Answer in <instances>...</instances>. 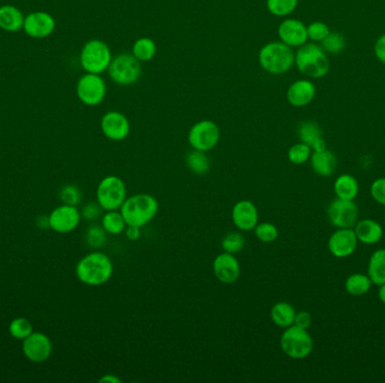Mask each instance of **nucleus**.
<instances>
[{
    "instance_id": "obj_21",
    "label": "nucleus",
    "mask_w": 385,
    "mask_h": 383,
    "mask_svg": "<svg viewBox=\"0 0 385 383\" xmlns=\"http://www.w3.org/2000/svg\"><path fill=\"white\" fill-rule=\"evenodd\" d=\"M354 232L358 242L366 245L377 244L383 237L382 226L374 219H361L354 226Z\"/></svg>"
},
{
    "instance_id": "obj_33",
    "label": "nucleus",
    "mask_w": 385,
    "mask_h": 383,
    "mask_svg": "<svg viewBox=\"0 0 385 383\" xmlns=\"http://www.w3.org/2000/svg\"><path fill=\"white\" fill-rule=\"evenodd\" d=\"M311 154H312V149L303 142H300L290 147V150L287 152V158L293 165H301L310 160Z\"/></svg>"
},
{
    "instance_id": "obj_47",
    "label": "nucleus",
    "mask_w": 385,
    "mask_h": 383,
    "mask_svg": "<svg viewBox=\"0 0 385 383\" xmlns=\"http://www.w3.org/2000/svg\"><path fill=\"white\" fill-rule=\"evenodd\" d=\"M379 299L381 300V303L385 305V283L382 285H379Z\"/></svg>"
},
{
    "instance_id": "obj_25",
    "label": "nucleus",
    "mask_w": 385,
    "mask_h": 383,
    "mask_svg": "<svg viewBox=\"0 0 385 383\" xmlns=\"http://www.w3.org/2000/svg\"><path fill=\"white\" fill-rule=\"evenodd\" d=\"M333 191L336 197L342 200H355L359 193V185L357 179L351 174L344 173L335 180Z\"/></svg>"
},
{
    "instance_id": "obj_11",
    "label": "nucleus",
    "mask_w": 385,
    "mask_h": 383,
    "mask_svg": "<svg viewBox=\"0 0 385 383\" xmlns=\"http://www.w3.org/2000/svg\"><path fill=\"white\" fill-rule=\"evenodd\" d=\"M328 218L337 228H354L358 222V207L354 200L336 198L328 207Z\"/></svg>"
},
{
    "instance_id": "obj_42",
    "label": "nucleus",
    "mask_w": 385,
    "mask_h": 383,
    "mask_svg": "<svg viewBox=\"0 0 385 383\" xmlns=\"http://www.w3.org/2000/svg\"><path fill=\"white\" fill-rule=\"evenodd\" d=\"M103 208L99 206V202H89L85 206L81 211V217L87 220H96L101 215Z\"/></svg>"
},
{
    "instance_id": "obj_7",
    "label": "nucleus",
    "mask_w": 385,
    "mask_h": 383,
    "mask_svg": "<svg viewBox=\"0 0 385 383\" xmlns=\"http://www.w3.org/2000/svg\"><path fill=\"white\" fill-rule=\"evenodd\" d=\"M126 198V186L119 177H105L97 186L96 199L103 211H119Z\"/></svg>"
},
{
    "instance_id": "obj_16",
    "label": "nucleus",
    "mask_w": 385,
    "mask_h": 383,
    "mask_svg": "<svg viewBox=\"0 0 385 383\" xmlns=\"http://www.w3.org/2000/svg\"><path fill=\"white\" fill-rule=\"evenodd\" d=\"M231 218L239 231L250 232L254 231L259 223V213L254 202L245 199L235 202L232 208Z\"/></svg>"
},
{
    "instance_id": "obj_2",
    "label": "nucleus",
    "mask_w": 385,
    "mask_h": 383,
    "mask_svg": "<svg viewBox=\"0 0 385 383\" xmlns=\"http://www.w3.org/2000/svg\"><path fill=\"white\" fill-rule=\"evenodd\" d=\"M119 211L128 226L142 228L157 216L159 204L154 196L148 193H136L126 198Z\"/></svg>"
},
{
    "instance_id": "obj_23",
    "label": "nucleus",
    "mask_w": 385,
    "mask_h": 383,
    "mask_svg": "<svg viewBox=\"0 0 385 383\" xmlns=\"http://www.w3.org/2000/svg\"><path fill=\"white\" fill-rule=\"evenodd\" d=\"M310 163L312 170L318 176L328 178V177L333 176V172L336 170V156L330 151H328L327 149L324 151L313 152L311 154Z\"/></svg>"
},
{
    "instance_id": "obj_18",
    "label": "nucleus",
    "mask_w": 385,
    "mask_h": 383,
    "mask_svg": "<svg viewBox=\"0 0 385 383\" xmlns=\"http://www.w3.org/2000/svg\"><path fill=\"white\" fill-rule=\"evenodd\" d=\"M24 31L33 38H45L55 32V20L45 12H34L24 20Z\"/></svg>"
},
{
    "instance_id": "obj_48",
    "label": "nucleus",
    "mask_w": 385,
    "mask_h": 383,
    "mask_svg": "<svg viewBox=\"0 0 385 383\" xmlns=\"http://www.w3.org/2000/svg\"><path fill=\"white\" fill-rule=\"evenodd\" d=\"M384 218H385V213H384Z\"/></svg>"
},
{
    "instance_id": "obj_22",
    "label": "nucleus",
    "mask_w": 385,
    "mask_h": 383,
    "mask_svg": "<svg viewBox=\"0 0 385 383\" xmlns=\"http://www.w3.org/2000/svg\"><path fill=\"white\" fill-rule=\"evenodd\" d=\"M301 142L309 145L313 152L326 150V142L322 137V130L316 121H307L301 123L298 130Z\"/></svg>"
},
{
    "instance_id": "obj_40",
    "label": "nucleus",
    "mask_w": 385,
    "mask_h": 383,
    "mask_svg": "<svg viewBox=\"0 0 385 383\" xmlns=\"http://www.w3.org/2000/svg\"><path fill=\"white\" fill-rule=\"evenodd\" d=\"M307 38H310L314 42H322L329 35L330 29L328 27L327 24L322 23V22H314L307 27Z\"/></svg>"
},
{
    "instance_id": "obj_43",
    "label": "nucleus",
    "mask_w": 385,
    "mask_h": 383,
    "mask_svg": "<svg viewBox=\"0 0 385 383\" xmlns=\"http://www.w3.org/2000/svg\"><path fill=\"white\" fill-rule=\"evenodd\" d=\"M312 324V316L307 311H298L296 315L294 320V325L298 326L300 329H307Z\"/></svg>"
},
{
    "instance_id": "obj_17",
    "label": "nucleus",
    "mask_w": 385,
    "mask_h": 383,
    "mask_svg": "<svg viewBox=\"0 0 385 383\" xmlns=\"http://www.w3.org/2000/svg\"><path fill=\"white\" fill-rule=\"evenodd\" d=\"M213 272L215 278L224 285L235 283L240 277V263L238 261L235 254H219L213 261Z\"/></svg>"
},
{
    "instance_id": "obj_20",
    "label": "nucleus",
    "mask_w": 385,
    "mask_h": 383,
    "mask_svg": "<svg viewBox=\"0 0 385 383\" xmlns=\"http://www.w3.org/2000/svg\"><path fill=\"white\" fill-rule=\"evenodd\" d=\"M316 97V86L309 80H296L289 87L286 93L289 104L294 107H304L312 103Z\"/></svg>"
},
{
    "instance_id": "obj_14",
    "label": "nucleus",
    "mask_w": 385,
    "mask_h": 383,
    "mask_svg": "<svg viewBox=\"0 0 385 383\" xmlns=\"http://www.w3.org/2000/svg\"><path fill=\"white\" fill-rule=\"evenodd\" d=\"M22 350L27 360L34 363H41L51 356L53 345L47 335L40 331H33L32 334L23 340Z\"/></svg>"
},
{
    "instance_id": "obj_10",
    "label": "nucleus",
    "mask_w": 385,
    "mask_h": 383,
    "mask_svg": "<svg viewBox=\"0 0 385 383\" xmlns=\"http://www.w3.org/2000/svg\"><path fill=\"white\" fill-rule=\"evenodd\" d=\"M75 93L82 104L90 107L99 106L105 100L108 87L101 75L86 73L77 82Z\"/></svg>"
},
{
    "instance_id": "obj_30",
    "label": "nucleus",
    "mask_w": 385,
    "mask_h": 383,
    "mask_svg": "<svg viewBox=\"0 0 385 383\" xmlns=\"http://www.w3.org/2000/svg\"><path fill=\"white\" fill-rule=\"evenodd\" d=\"M156 53V42L150 38H138L132 47V54L140 62H148V61L152 60Z\"/></svg>"
},
{
    "instance_id": "obj_28",
    "label": "nucleus",
    "mask_w": 385,
    "mask_h": 383,
    "mask_svg": "<svg viewBox=\"0 0 385 383\" xmlns=\"http://www.w3.org/2000/svg\"><path fill=\"white\" fill-rule=\"evenodd\" d=\"M372 285L373 283L368 274L354 273L346 280L344 289L351 296L361 297L371 290Z\"/></svg>"
},
{
    "instance_id": "obj_3",
    "label": "nucleus",
    "mask_w": 385,
    "mask_h": 383,
    "mask_svg": "<svg viewBox=\"0 0 385 383\" xmlns=\"http://www.w3.org/2000/svg\"><path fill=\"white\" fill-rule=\"evenodd\" d=\"M259 64L266 73L279 75L286 73L296 63V53L283 42H270L261 47L258 54Z\"/></svg>"
},
{
    "instance_id": "obj_8",
    "label": "nucleus",
    "mask_w": 385,
    "mask_h": 383,
    "mask_svg": "<svg viewBox=\"0 0 385 383\" xmlns=\"http://www.w3.org/2000/svg\"><path fill=\"white\" fill-rule=\"evenodd\" d=\"M108 75L113 82L119 86H131L141 77V62L129 53L116 55L110 62Z\"/></svg>"
},
{
    "instance_id": "obj_41",
    "label": "nucleus",
    "mask_w": 385,
    "mask_h": 383,
    "mask_svg": "<svg viewBox=\"0 0 385 383\" xmlns=\"http://www.w3.org/2000/svg\"><path fill=\"white\" fill-rule=\"evenodd\" d=\"M371 196L377 204L385 206V177L374 180L371 185Z\"/></svg>"
},
{
    "instance_id": "obj_31",
    "label": "nucleus",
    "mask_w": 385,
    "mask_h": 383,
    "mask_svg": "<svg viewBox=\"0 0 385 383\" xmlns=\"http://www.w3.org/2000/svg\"><path fill=\"white\" fill-rule=\"evenodd\" d=\"M186 165L195 174H205L206 172H209L211 167V162L209 156H206V152L197 150H193L187 154Z\"/></svg>"
},
{
    "instance_id": "obj_39",
    "label": "nucleus",
    "mask_w": 385,
    "mask_h": 383,
    "mask_svg": "<svg viewBox=\"0 0 385 383\" xmlns=\"http://www.w3.org/2000/svg\"><path fill=\"white\" fill-rule=\"evenodd\" d=\"M81 191L77 186H64L60 193V199L66 205L77 206L81 202Z\"/></svg>"
},
{
    "instance_id": "obj_6",
    "label": "nucleus",
    "mask_w": 385,
    "mask_h": 383,
    "mask_svg": "<svg viewBox=\"0 0 385 383\" xmlns=\"http://www.w3.org/2000/svg\"><path fill=\"white\" fill-rule=\"evenodd\" d=\"M112 60V51L103 40H88L81 49L80 64L87 73L101 75L108 71Z\"/></svg>"
},
{
    "instance_id": "obj_4",
    "label": "nucleus",
    "mask_w": 385,
    "mask_h": 383,
    "mask_svg": "<svg viewBox=\"0 0 385 383\" xmlns=\"http://www.w3.org/2000/svg\"><path fill=\"white\" fill-rule=\"evenodd\" d=\"M294 64L300 73L313 79L322 78L330 70V62L324 49L314 43L298 47Z\"/></svg>"
},
{
    "instance_id": "obj_15",
    "label": "nucleus",
    "mask_w": 385,
    "mask_h": 383,
    "mask_svg": "<svg viewBox=\"0 0 385 383\" xmlns=\"http://www.w3.org/2000/svg\"><path fill=\"white\" fill-rule=\"evenodd\" d=\"M358 239L354 228H338L328 241V250L338 259L351 257L356 251Z\"/></svg>"
},
{
    "instance_id": "obj_26",
    "label": "nucleus",
    "mask_w": 385,
    "mask_h": 383,
    "mask_svg": "<svg viewBox=\"0 0 385 383\" xmlns=\"http://www.w3.org/2000/svg\"><path fill=\"white\" fill-rule=\"evenodd\" d=\"M296 315V308L286 301L276 303L270 309V320L273 323L284 329L294 325Z\"/></svg>"
},
{
    "instance_id": "obj_32",
    "label": "nucleus",
    "mask_w": 385,
    "mask_h": 383,
    "mask_svg": "<svg viewBox=\"0 0 385 383\" xmlns=\"http://www.w3.org/2000/svg\"><path fill=\"white\" fill-rule=\"evenodd\" d=\"M298 0H266L268 12L277 17H285L292 14L298 7Z\"/></svg>"
},
{
    "instance_id": "obj_46",
    "label": "nucleus",
    "mask_w": 385,
    "mask_h": 383,
    "mask_svg": "<svg viewBox=\"0 0 385 383\" xmlns=\"http://www.w3.org/2000/svg\"><path fill=\"white\" fill-rule=\"evenodd\" d=\"M99 382L121 383L122 380L115 375H105L99 379Z\"/></svg>"
},
{
    "instance_id": "obj_37",
    "label": "nucleus",
    "mask_w": 385,
    "mask_h": 383,
    "mask_svg": "<svg viewBox=\"0 0 385 383\" xmlns=\"http://www.w3.org/2000/svg\"><path fill=\"white\" fill-rule=\"evenodd\" d=\"M256 237H257L261 243H273L275 242L278 239V228L276 225L272 224L270 222L258 223L255 230Z\"/></svg>"
},
{
    "instance_id": "obj_44",
    "label": "nucleus",
    "mask_w": 385,
    "mask_h": 383,
    "mask_svg": "<svg viewBox=\"0 0 385 383\" xmlns=\"http://www.w3.org/2000/svg\"><path fill=\"white\" fill-rule=\"evenodd\" d=\"M374 53L377 55V60L385 64V34L377 38V43L374 45Z\"/></svg>"
},
{
    "instance_id": "obj_34",
    "label": "nucleus",
    "mask_w": 385,
    "mask_h": 383,
    "mask_svg": "<svg viewBox=\"0 0 385 383\" xmlns=\"http://www.w3.org/2000/svg\"><path fill=\"white\" fill-rule=\"evenodd\" d=\"M9 334L15 340H24L33 333V326L29 320L24 317L15 318L10 322L8 327Z\"/></svg>"
},
{
    "instance_id": "obj_12",
    "label": "nucleus",
    "mask_w": 385,
    "mask_h": 383,
    "mask_svg": "<svg viewBox=\"0 0 385 383\" xmlns=\"http://www.w3.org/2000/svg\"><path fill=\"white\" fill-rule=\"evenodd\" d=\"M49 226L52 231L59 234H68L78 227L81 213L77 206L64 205L55 208L49 217Z\"/></svg>"
},
{
    "instance_id": "obj_35",
    "label": "nucleus",
    "mask_w": 385,
    "mask_h": 383,
    "mask_svg": "<svg viewBox=\"0 0 385 383\" xmlns=\"http://www.w3.org/2000/svg\"><path fill=\"white\" fill-rule=\"evenodd\" d=\"M245 244H246L245 237L239 232H231V233L226 234L221 242L223 252L230 254H237L242 251Z\"/></svg>"
},
{
    "instance_id": "obj_45",
    "label": "nucleus",
    "mask_w": 385,
    "mask_h": 383,
    "mask_svg": "<svg viewBox=\"0 0 385 383\" xmlns=\"http://www.w3.org/2000/svg\"><path fill=\"white\" fill-rule=\"evenodd\" d=\"M124 233L129 241H136L141 236V228L136 226H126Z\"/></svg>"
},
{
    "instance_id": "obj_27",
    "label": "nucleus",
    "mask_w": 385,
    "mask_h": 383,
    "mask_svg": "<svg viewBox=\"0 0 385 383\" xmlns=\"http://www.w3.org/2000/svg\"><path fill=\"white\" fill-rule=\"evenodd\" d=\"M368 276L375 285L385 283V248L373 252L368 265Z\"/></svg>"
},
{
    "instance_id": "obj_36",
    "label": "nucleus",
    "mask_w": 385,
    "mask_h": 383,
    "mask_svg": "<svg viewBox=\"0 0 385 383\" xmlns=\"http://www.w3.org/2000/svg\"><path fill=\"white\" fill-rule=\"evenodd\" d=\"M86 242L92 248H103L108 242V233L101 225H92L86 232Z\"/></svg>"
},
{
    "instance_id": "obj_5",
    "label": "nucleus",
    "mask_w": 385,
    "mask_h": 383,
    "mask_svg": "<svg viewBox=\"0 0 385 383\" xmlns=\"http://www.w3.org/2000/svg\"><path fill=\"white\" fill-rule=\"evenodd\" d=\"M281 349L284 354L293 360L307 359L313 351V340L307 329L292 325L285 329L281 336Z\"/></svg>"
},
{
    "instance_id": "obj_24",
    "label": "nucleus",
    "mask_w": 385,
    "mask_h": 383,
    "mask_svg": "<svg viewBox=\"0 0 385 383\" xmlns=\"http://www.w3.org/2000/svg\"><path fill=\"white\" fill-rule=\"evenodd\" d=\"M23 13L17 7L5 5L0 7V29L6 32H18L24 27Z\"/></svg>"
},
{
    "instance_id": "obj_9",
    "label": "nucleus",
    "mask_w": 385,
    "mask_h": 383,
    "mask_svg": "<svg viewBox=\"0 0 385 383\" xmlns=\"http://www.w3.org/2000/svg\"><path fill=\"white\" fill-rule=\"evenodd\" d=\"M220 127L210 119L197 121L189 132V143L193 150L209 152L220 142Z\"/></svg>"
},
{
    "instance_id": "obj_38",
    "label": "nucleus",
    "mask_w": 385,
    "mask_h": 383,
    "mask_svg": "<svg viewBox=\"0 0 385 383\" xmlns=\"http://www.w3.org/2000/svg\"><path fill=\"white\" fill-rule=\"evenodd\" d=\"M321 43V47L324 52L333 53V54L342 52L346 45L344 36L337 32L329 33V35L322 40Z\"/></svg>"
},
{
    "instance_id": "obj_29",
    "label": "nucleus",
    "mask_w": 385,
    "mask_h": 383,
    "mask_svg": "<svg viewBox=\"0 0 385 383\" xmlns=\"http://www.w3.org/2000/svg\"><path fill=\"white\" fill-rule=\"evenodd\" d=\"M101 226L104 228L106 233L110 235H121L124 233L125 228L128 226L125 222L124 217L119 211H110L101 217Z\"/></svg>"
},
{
    "instance_id": "obj_13",
    "label": "nucleus",
    "mask_w": 385,
    "mask_h": 383,
    "mask_svg": "<svg viewBox=\"0 0 385 383\" xmlns=\"http://www.w3.org/2000/svg\"><path fill=\"white\" fill-rule=\"evenodd\" d=\"M101 130L105 137L110 141H124L130 135V121L121 112L112 110L101 117Z\"/></svg>"
},
{
    "instance_id": "obj_19",
    "label": "nucleus",
    "mask_w": 385,
    "mask_h": 383,
    "mask_svg": "<svg viewBox=\"0 0 385 383\" xmlns=\"http://www.w3.org/2000/svg\"><path fill=\"white\" fill-rule=\"evenodd\" d=\"M277 34L281 42L291 47H300L307 43V27L301 20L294 18L283 20L278 27Z\"/></svg>"
},
{
    "instance_id": "obj_1",
    "label": "nucleus",
    "mask_w": 385,
    "mask_h": 383,
    "mask_svg": "<svg viewBox=\"0 0 385 383\" xmlns=\"http://www.w3.org/2000/svg\"><path fill=\"white\" fill-rule=\"evenodd\" d=\"M113 270V262L108 254L94 251L81 257L77 263L75 276L84 285L99 287L110 281Z\"/></svg>"
}]
</instances>
